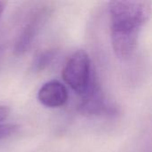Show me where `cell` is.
Returning <instances> with one entry per match:
<instances>
[{"instance_id":"1","label":"cell","mask_w":152,"mask_h":152,"mask_svg":"<svg viewBox=\"0 0 152 152\" xmlns=\"http://www.w3.org/2000/svg\"><path fill=\"white\" fill-rule=\"evenodd\" d=\"M109 9L113 52L118 58L127 60L135 52L141 31L150 18L151 4L145 1H112Z\"/></svg>"},{"instance_id":"2","label":"cell","mask_w":152,"mask_h":152,"mask_svg":"<svg viewBox=\"0 0 152 152\" xmlns=\"http://www.w3.org/2000/svg\"><path fill=\"white\" fill-rule=\"evenodd\" d=\"M64 82L78 95H84L96 77L89 55L84 50L73 53L62 69Z\"/></svg>"},{"instance_id":"3","label":"cell","mask_w":152,"mask_h":152,"mask_svg":"<svg viewBox=\"0 0 152 152\" xmlns=\"http://www.w3.org/2000/svg\"><path fill=\"white\" fill-rule=\"evenodd\" d=\"M51 14L52 8L48 5L35 7L29 12L13 44L15 56H21L29 50Z\"/></svg>"},{"instance_id":"4","label":"cell","mask_w":152,"mask_h":152,"mask_svg":"<svg viewBox=\"0 0 152 152\" xmlns=\"http://www.w3.org/2000/svg\"><path fill=\"white\" fill-rule=\"evenodd\" d=\"M77 111L87 117H111L118 113V108L108 102L95 77L86 93L81 96Z\"/></svg>"},{"instance_id":"5","label":"cell","mask_w":152,"mask_h":152,"mask_svg":"<svg viewBox=\"0 0 152 152\" xmlns=\"http://www.w3.org/2000/svg\"><path fill=\"white\" fill-rule=\"evenodd\" d=\"M39 102L47 108H60L64 106L69 99L66 86L57 80H51L44 84L38 93Z\"/></svg>"},{"instance_id":"6","label":"cell","mask_w":152,"mask_h":152,"mask_svg":"<svg viewBox=\"0 0 152 152\" xmlns=\"http://www.w3.org/2000/svg\"><path fill=\"white\" fill-rule=\"evenodd\" d=\"M58 53L59 52L56 49H46L39 52L34 58L32 69L37 72L46 69L55 61Z\"/></svg>"},{"instance_id":"7","label":"cell","mask_w":152,"mask_h":152,"mask_svg":"<svg viewBox=\"0 0 152 152\" xmlns=\"http://www.w3.org/2000/svg\"><path fill=\"white\" fill-rule=\"evenodd\" d=\"M18 130V126L12 124H3L0 125V141L7 139L12 136Z\"/></svg>"},{"instance_id":"8","label":"cell","mask_w":152,"mask_h":152,"mask_svg":"<svg viewBox=\"0 0 152 152\" xmlns=\"http://www.w3.org/2000/svg\"><path fill=\"white\" fill-rule=\"evenodd\" d=\"M10 114V109L6 106H0V125L4 122Z\"/></svg>"},{"instance_id":"9","label":"cell","mask_w":152,"mask_h":152,"mask_svg":"<svg viewBox=\"0 0 152 152\" xmlns=\"http://www.w3.org/2000/svg\"><path fill=\"white\" fill-rule=\"evenodd\" d=\"M5 6H6V2L4 1H0V20L2 18V15L4 12V9H5Z\"/></svg>"}]
</instances>
